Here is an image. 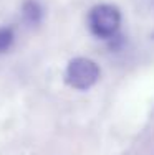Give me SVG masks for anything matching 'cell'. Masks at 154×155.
<instances>
[{"instance_id": "7a4b0ae2", "label": "cell", "mask_w": 154, "mask_h": 155, "mask_svg": "<svg viewBox=\"0 0 154 155\" xmlns=\"http://www.w3.org/2000/svg\"><path fill=\"white\" fill-rule=\"evenodd\" d=\"M100 79V68L90 58H73L65 69V81L73 89L86 91Z\"/></svg>"}, {"instance_id": "6da1fadb", "label": "cell", "mask_w": 154, "mask_h": 155, "mask_svg": "<svg viewBox=\"0 0 154 155\" xmlns=\"http://www.w3.org/2000/svg\"><path fill=\"white\" fill-rule=\"evenodd\" d=\"M121 25V13L115 5L109 3H101L91 8L88 15V27L91 33L98 38L111 40L113 36L118 35Z\"/></svg>"}, {"instance_id": "3957f363", "label": "cell", "mask_w": 154, "mask_h": 155, "mask_svg": "<svg viewBox=\"0 0 154 155\" xmlns=\"http://www.w3.org/2000/svg\"><path fill=\"white\" fill-rule=\"evenodd\" d=\"M22 15H23L25 23L36 27L38 23H42L43 20V7L38 0H25L22 5Z\"/></svg>"}, {"instance_id": "277c9868", "label": "cell", "mask_w": 154, "mask_h": 155, "mask_svg": "<svg viewBox=\"0 0 154 155\" xmlns=\"http://www.w3.org/2000/svg\"><path fill=\"white\" fill-rule=\"evenodd\" d=\"M15 41V33L10 27H0V53H5Z\"/></svg>"}]
</instances>
